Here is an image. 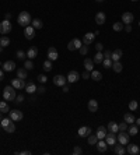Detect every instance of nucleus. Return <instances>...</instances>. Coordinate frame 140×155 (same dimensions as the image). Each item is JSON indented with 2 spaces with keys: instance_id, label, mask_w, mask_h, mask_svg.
I'll use <instances>...</instances> for the list:
<instances>
[{
  "instance_id": "nucleus-1",
  "label": "nucleus",
  "mask_w": 140,
  "mask_h": 155,
  "mask_svg": "<svg viewBox=\"0 0 140 155\" xmlns=\"http://www.w3.org/2000/svg\"><path fill=\"white\" fill-rule=\"evenodd\" d=\"M31 14L28 13V11H21V13L18 14V17H17V22H18L21 27H28V25H31Z\"/></svg>"
},
{
  "instance_id": "nucleus-2",
  "label": "nucleus",
  "mask_w": 140,
  "mask_h": 155,
  "mask_svg": "<svg viewBox=\"0 0 140 155\" xmlns=\"http://www.w3.org/2000/svg\"><path fill=\"white\" fill-rule=\"evenodd\" d=\"M16 97H17V94H16V88H14L13 85H7L4 91H3V98H4V101H16Z\"/></svg>"
},
{
  "instance_id": "nucleus-3",
  "label": "nucleus",
  "mask_w": 140,
  "mask_h": 155,
  "mask_svg": "<svg viewBox=\"0 0 140 155\" xmlns=\"http://www.w3.org/2000/svg\"><path fill=\"white\" fill-rule=\"evenodd\" d=\"M11 29H13V27H11L10 20H4V21H1V22H0V34H1V35H4V34H10V32H11Z\"/></svg>"
},
{
  "instance_id": "nucleus-4",
  "label": "nucleus",
  "mask_w": 140,
  "mask_h": 155,
  "mask_svg": "<svg viewBox=\"0 0 140 155\" xmlns=\"http://www.w3.org/2000/svg\"><path fill=\"white\" fill-rule=\"evenodd\" d=\"M129 138H130V136H129V133L126 134V131H119V134L116 136L118 142H119V144H122V145H126V144H129Z\"/></svg>"
},
{
  "instance_id": "nucleus-5",
  "label": "nucleus",
  "mask_w": 140,
  "mask_h": 155,
  "mask_svg": "<svg viewBox=\"0 0 140 155\" xmlns=\"http://www.w3.org/2000/svg\"><path fill=\"white\" fill-rule=\"evenodd\" d=\"M67 83H70V84H73V83H77L78 80H80V73L76 70H71L69 71V74H67Z\"/></svg>"
},
{
  "instance_id": "nucleus-6",
  "label": "nucleus",
  "mask_w": 140,
  "mask_h": 155,
  "mask_svg": "<svg viewBox=\"0 0 140 155\" xmlns=\"http://www.w3.org/2000/svg\"><path fill=\"white\" fill-rule=\"evenodd\" d=\"M8 113H10V119H11L13 122H20V120H23V117H24L23 112H21V110H18V109L10 110Z\"/></svg>"
},
{
  "instance_id": "nucleus-7",
  "label": "nucleus",
  "mask_w": 140,
  "mask_h": 155,
  "mask_svg": "<svg viewBox=\"0 0 140 155\" xmlns=\"http://www.w3.org/2000/svg\"><path fill=\"white\" fill-rule=\"evenodd\" d=\"M66 83H67V78L62 76V74H57V76L53 77V84L56 87H63V85H66Z\"/></svg>"
},
{
  "instance_id": "nucleus-8",
  "label": "nucleus",
  "mask_w": 140,
  "mask_h": 155,
  "mask_svg": "<svg viewBox=\"0 0 140 155\" xmlns=\"http://www.w3.org/2000/svg\"><path fill=\"white\" fill-rule=\"evenodd\" d=\"M126 152L130 155L140 154V147L137 144H126Z\"/></svg>"
},
{
  "instance_id": "nucleus-9",
  "label": "nucleus",
  "mask_w": 140,
  "mask_h": 155,
  "mask_svg": "<svg viewBox=\"0 0 140 155\" xmlns=\"http://www.w3.org/2000/svg\"><path fill=\"white\" fill-rule=\"evenodd\" d=\"M11 85H13L16 90H23L25 88V80H21V78H13L11 80Z\"/></svg>"
},
{
  "instance_id": "nucleus-10",
  "label": "nucleus",
  "mask_w": 140,
  "mask_h": 155,
  "mask_svg": "<svg viewBox=\"0 0 140 155\" xmlns=\"http://www.w3.org/2000/svg\"><path fill=\"white\" fill-rule=\"evenodd\" d=\"M24 36H25V39H28V41L34 39V36H35V28L32 25L25 27V28H24Z\"/></svg>"
},
{
  "instance_id": "nucleus-11",
  "label": "nucleus",
  "mask_w": 140,
  "mask_h": 155,
  "mask_svg": "<svg viewBox=\"0 0 140 155\" xmlns=\"http://www.w3.org/2000/svg\"><path fill=\"white\" fill-rule=\"evenodd\" d=\"M104 140H105V141H107V144H108V145H111V147H114L115 144L118 142L115 133H111V131H108V133H107V136H105V138H104Z\"/></svg>"
},
{
  "instance_id": "nucleus-12",
  "label": "nucleus",
  "mask_w": 140,
  "mask_h": 155,
  "mask_svg": "<svg viewBox=\"0 0 140 155\" xmlns=\"http://www.w3.org/2000/svg\"><path fill=\"white\" fill-rule=\"evenodd\" d=\"M57 58H59V53H57L56 48H55V46L48 48V59H49L51 62H55V60H57Z\"/></svg>"
},
{
  "instance_id": "nucleus-13",
  "label": "nucleus",
  "mask_w": 140,
  "mask_h": 155,
  "mask_svg": "<svg viewBox=\"0 0 140 155\" xmlns=\"http://www.w3.org/2000/svg\"><path fill=\"white\" fill-rule=\"evenodd\" d=\"M94 39H95V34L87 32V34H84V36H83V39H81V42H83V45H91Z\"/></svg>"
},
{
  "instance_id": "nucleus-14",
  "label": "nucleus",
  "mask_w": 140,
  "mask_h": 155,
  "mask_svg": "<svg viewBox=\"0 0 140 155\" xmlns=\"http://www.w3.org/2000/svg\"><path fill=\"white\" fill-rule=\"evenodd\" d=\"M134 20V15L130 11H126V13L122 14V22L123 24H132Z\"/></svg>"
},
{
  "instance_id": "nucleus-15",
  "label": "nucleus",
  "mask_w": 140,
  "mask_h": 155,
  "mask_svg": "<svg viewBox=\"0 0 140 155\" xmlns=\"http://www.w3.org/2000/svg\"><path fill=\"white\" fill-rule=\"evenodd\" d=\"M107 133H108V129H107V127H104V126H98L95 136L98 137V140H104L105 136H107Z\"/></svg>"
},
{
  "instance_id": "nucleus-16",
  "label": "nucleus",
  "mask_w": 140,
  "mask_h": 155,
  "mask_svg": "<svg viewBox=\"0 0 140 155\" xmlns=\"http://www.w3.org/2000/svg\"><path fill=\"white\" fill-rule=\"evenodd\" d=\"M37 56H38V49H37V46H30L28 50H27V58L34 60Z\"/></svg>"
},
{
  "instance_id": "nucleus-17",
  "label": "nucleus",
  "mask_w": 140,
  "mask_h": 155,
  "mask_svg": "<svg viewBox=\"0 0 140 155\" xmlns=\"http://www.w3.org/2000/svg\"><path fill=\"white\" fill-rule=\"evenodd\" d=\"M91 134V127L90 126H81L78 129V136L80 137H88Z\"/></svg>"
},
{
  "instance_id": "nucleus-18",
  "label": "nucleus",
  "mask_w": 140,
  "mask_h": 155,
  "mask_svg": "<svg viewBox=\"0 0 140 155\" xmlns=\"http://www.w3.org/2000/svg\"><path fill=\"white\" fill-rule=\"evenodd\" d=\"M94 65H95V63H94V60H93V59H90V58L84 59V69H86L87 71L91 73V71L94 70Z\"/></svg>"
},
{
  "instance_id": "nucleus-19",
  "label": "nucleus",
  "mask_w": 140,
  "mask_h": 155,
  "mask_svg": "<svg viewBox=\"0 0 140 155\" xmlns=\"http://www.w3.org/2000/svg\"><path fill=\"white\" fill-rule=\"evenodd\" d=\"M16 69V63H14L13 60H7L3 63V70L7 71V73H10V71H13Z\"/></svg>"
},
{
  "instance_id": "nucleus-20",
  "label": "nucleus",
  "mask_w": 140,
  "mask_h": 155,
  "mask_svg": "<svg viewBox=\"0 0 140 155\" xmlns=\"http://www.w3.org/2000/svg\"><path fill=\"white\" fill-rule=\"evenodd\" d=\"M112 148H114V152L116 155H125L126 154V148H125V145H122V144H115Z\"/></svg>"
},
{
  "instance_id": "nucleus-21",
  "label": "nucleus",
  "mask_w": 140,
  "mask_h": 155,
  "mask_svg": "<svg viewBox=\"0 0 140 155\" xmlns=\"http://www.w3.org/2000/svg\"><path fill=\"white\" fill-rule=\"evenodd\" d=\"M87 108H88V112H91V113H95L97 110H98V102H97L95 99H90Z\"/></svg>"
},
{
  "instance_id": "nucleus-22",
  "label": "nucleus",
  "mask_w": 140,
  "mask_h": 155,
  "mask_svg": "<svg viewBox=\"0 0 140 155\" xmlns=\"http://www.w3.org/2000/svg\"><path fill=\"white\" fill-rule=\"evenodd\" d=\"M105 20H107V15H105L104 11H98V13L95 14V22L98 25H102V24L105 22Z\"/></svg>"
},
{
  "instance_id": "nucleus-23",
  "label": "nucleus",
  "mask_w": 140,
  "mask_h": 155,
  "mask_svg": "<svg viewBox=\"0 0 140 155\" xmlns=\"http://www.w3.org/2000/svg\"><path fill=\"white\" fill-rule=\"evenodd\" d=\"M97 149H98L100 152H105V151L108 149L107 141H105V140H98V142H97Z\"/></svg>"
},
{
  "instance_id": "nucleus-24",
  "label": "nucleus",
  "mask_w": 140,
  "mask_h": 155,
  "mask_svg": "<svg viewBox=\"0 0 140 155\" xmlns=\"http://www.w3.org/2000/svg\"><path fill=\"white\" fill-rule=\"evenodd\" d=\"M25 92L27 94H35V92H37V85L34 84V83H32V81H30V83H27L25 84Z\"/></svg>"
},
{
  "instance_id": "nucleus-25",
  "label": "nucleus",
  "mask_w": 140,
  "mask_h": 155,
  "mask_svg": "<svg viewBox=\"0 0 140 155\" xmlns=\"http://www.w3.org/2000/svg\"><path fill=\"white\" fill-rule=\"evenodd\" d=\"M107 129H108V131H111V133H115V134H116V133H119V124H118L116 122H109Z\"/></svg>"
},
{
  "instance_id": "nucleus-26",
  "label": "nucleus",
  "mask_w": 140,
  "mask_h": 155,
  "mask_svg": "<svg viewBox=\"0 0 140 155\" xmlns=\"http://www.w3.org/2000/svg\"><path fill=\"white\" fill-rule=\"evenodd\" d=\"M127 133H129V136H137L139 134V126L137 124H130L129 127H127Z\"/></svg>"
},
{
  "instance_id": "nucleus-27",
  "label": "nucleus",
  "mask_w": 140,
  "mask_h": 155,
  "mask_svg": "<svg viewBox=\"0 0 140 155\" xmlns=\"http://www.w3.org/2000/svg\"><path fill=\"white\" fill-rule=\"evenodd\" d=\"M122 50L121 49H116V50H114L112 53H111V59H112V62H119L122 58Z\"/></svg>"
},
{
  "instance_id": "nucleus-28",
  "label": "nucleus",
  "mask_w": 140,
  "mask_h": 155,
  "mask_svg": "<svg viewBox=\"0 0 140 155\" xmlns=\"http://www.w3.org/2000/svg\"><path fill=\"white\" fill-rule=\"evenodd\" d=\"M90 78H93L94 81H101V80H102V74H101V71H98V70H93L91 73H90Z\"/></svg>"
},
{
  "instance_id": "nucleus-29",
  "label": "nucleus",
  "mask_w": 140,
  "mask_h": 155,
  "mask_svg": "<svg viewBox=\"0 0 140 155\" xmlns=\"http://www.w3.org/2000/svg\"><path fill=\"white\" fill-rule=\"evenodd\" d=\"M123 120L127 123V124H133L134 122H136V117H134L133 113H125V116H123Z\"/></svg>"
},
{
  "instance_id": "nucleus-30",
  "label": "nucleus",
  "mask_w": 140,
  "mask_h": 155,
  "mask_svg": "<svg viewBox=\"0 0 140 155\" xmlns=\"http://www.w3.org/2000/svg\"><path fill=\"white\" fill-rule=\"evenodd\" d=\"M31 25L35 28V29H41L42 27H44V22H42V20H39V18H34L31 21Z\"/></svg>"
},
{
  "instance_id": "nucleus-31",
  "label": "nucleus",
  "mask_w": 140,
  "mask_h": 155,
  "mask_svg": "<svg viewBox=\"0 0 140 155\" xmlns=\"http://www.w3.org/2000/svg\"><path fill=\"white\" fill-rule=\"evenodd\" d=\"M10 43H11L10 38L6 36V35H1V38H0V46H1V48H6V46H8Z\"/></svg>"
},
{
  "instance_id": "nucleus-32",
  "label": "nucleus",
  "mask_w": 140,
  "mask_h": 155,
  "mask_svg": "<svg viewBox=\"0 0 140 155\" xmlns=\"http://www.w3.org/2000/svg\"><path fill=\"white\" fill-rule=\"evenodd\" d=\"M93 60H94V63H95V65H101L102 60H104V53H102V52H97Z\"/></svg>"
},
{
  "instance_id": "nucleus-33",
  "label": "nucleus",
  "mask_w": 140,
  "mask_h": 155,
  "mask_svg": "<svg viewBox=\"0 0 140 155\" xmlns=\"http://www.w3.org/2000/svg\"><path fill=\"white\" fill-rule=\"evenodd\" d=\"M0 112H1V113H8V112H10L8 103L4 102V101H0Z\"/></svg>"
},
{
  "instance_id": "nucleus-34",
  "label": "nucleus",
  "mask_w": 140,
  "mask_h": 155,
  "mask_svg": "<svg viewBox=\"0 0 140 155\" xmlns=\"http://www.w3.org/2000/svg\"><path fill=\"white\" fill-rule=\"evenodd\" d=\"M123 22L122 21H118V22H114V25H112V29H114L115 32H121V31H123Z\"/></svg>"
},
{
  "instance_id": "nucleus-35",
  "label": "nucleus",
  "mask_w": 140,
  "mask_h": 155,
  "mask_svg": "<svg viewBox=\"0 0 140 155\" xmlns=\"http://www.w3.org/2000/svg\"><path fill=\"white\" fill-rule=\"evenodd\" d=\"M111 69H114L115 73H121L122 69H123V66H122L121 62H114V63H112V67H111Z\"/></svg>"
},
{
  "instance_id": "nucleus-36",
  "label": "nucleus",
  "mask_w": 140,
  "mask_h": 155,
  "mask_svg": "<svg viewBox=\"0 0 140 155\" xmlns=\"http://www.w3.org/2000/svg\"><path fill=\"white\" fill-rule=\"evenodd\" d=\"M87 141H88L90 145H97V142H98V137H97L95 134H90V136L87 137Z\"/></svg>"
},
{
  "instance_id": "nucleus-37",
  "label": "nucleus",
  "mask_w": 140,
  "mask_h": 155,
  "mask_svg": "<svg viewBox=\"0 0 140 155\" xmlns=\"http://www.w3.org/2000/svg\"><path fill=\"white\" fill-rule=\"evenodd\" d=\"M3 130H4L6 133H8V134H11V133H14V131H16V124H14L13 122L8 123V124H7V126Z\"/></svg>"
},
{
  "instance_id": "nucleus-38",
  "label": "nucleus",
  "mask_w": 140,
  "mask_h": 155,
  "mask_svg": "<svg viewBox=\"0 0 140 155\" xmlns=\"http://www.w3.org/2000/svg\"><path fill=\"white\" fill-rule=\"evenodd\" d=\"M27 71L25 69H17V77L21 78V80H25L27 78Z\"/></svg>"
},
{
  "instance_id": "nucleus-39",
  "label": "nucleus",
  "mask_w": 140,
  "mask_h": 155,
  "mask_svg": "<svg viewBox=\"0 0 140 155\" xmlns=\"http://www.w3.org/2000/svg\"><path fill=\"white\" fill-rule=\"evenodd\" d=\"M112 63H114V62H112V59H111V58H109V59H104V60H102L104 69H111V67H112Z\"/></svg>"
},
{
  "instance_id": "nucleus-40",
  "label": "nucleus",
  "mask_w": 140,
  "mask_h": 155,
  "mask_svg": "<svg viewBox=\"0 0 140 155\" xmlns=\"http://www.w3.org/2000/svg\"><path fill=\"white\" fill-rule=\"evenodd\" d=\"M24 69H25V70H32V69H34V63H32L31 59L24 60Z\"/></svg>"
},
{
  "instance_id": "nucleus-41",
  "label": "nucleus",
  "mask_w": 140,
  "mask_h": 155,
  "mask_svg": "<svg viewBox=\"0 0 140 155\" xmlns=\"http://www.w3.org/2000/svg\"><path fill=\"white\" fill-rule=\"evenodd\" d=\"M44 70L45 71H51L52 70V62L49 60V59L44 62Z\"/></svg>"
},
{
  "instance_id": "nucleus-42",
  "label": "nucleus",
  "mask_w": 140,
  "mask_h": 155,
  "mask_svg": "<svg viewBox=\"0 0 140 155\" xmlns=\"http://www.w3.org/2000/svg\"><path fill=\"white\" fill-rule=\"evenodd\" d=\"M16 56H17V59H18V60H25L27 53H25L24 50H17V53H16Z\"/></svg>"
},
{
  "instance_id": "nucleus-43",
  "label": "nucleus",
  "mask_w": 140,
  "mask_h": 155,
  "mask_svg": "<svg viewBox=\"0 0 140 155\" xmlns=\"http://www.w3.org/2000/svg\"><path fill=\"white\" fill-rule=\"evenodd\" d=\"M137 106H139L137 101H130V102H129V109L132 110V112H134V110L137 109Z\"/></svg>"
},
{
  "instance_id": "nucleus-44",
  "label": "nucleus",
  "mask_w": 140,
  "mask_h": 155,
  "mask_svg": "<svg viewBox=\"0 0 140 155\" xmlns=\"http://www.w3.org/2000/svg\"><path fill=\"white\" fill-rule=\"evenodd\" d=\"M78 50H80V53H81L83 56H86V55L88 53V45H81V48H80Z\"/></svg>"
},
{
  "instance_id": "nucleus-45",
  "label": "nucleus",
  "mask_w": 140,
  "mask_h": 155,
  "mask_svg": "<svg viewBox=\"0 0 140 155\" xmlns=\"http://www.w3.org/2000/svg\"><path fill=\"white\" fill-rule=\"evenodd\" d=\"M11 122H13V120H11L10 117H6V119H1V122H0V124H1V127L4 129V127H6L7 124H8V123H11Z\"/></svg>"
},
{
  "instance_id": "nucleus-46",
  "label": "nucleus",
  "mask_w": 140,
  "mask_h": 155,
  "mask_svg": "<svg viewBox=\"0 0 140 155\" xmlns=\"http://www.w3.org/2000/svg\"><path fill=\"white\" fill-rule=\"evenodd\" d=\"M127 127H129V124H127L126 122L123 123H119V131H126Z\"/></svg>"
},
{
  "instance_id": "nucleus-47",
  "label": "nucleus",
  "mask_w": 140,
  "mask_h": 155,
  "mask_svg": "<svg viewBox=\"0 0 140 155\" xmlns=\"http://www.w3.org/2000/svg\"><path fill=\"white\" fill-rule=\"evenodd\" d=\"M81 152H83V148L78 147V145H76V147L73 148V155H80Z\"/></svg>"
},
{
  "instance_id": "nucleus-48",
  "label": "nucleus",
  "mask_w": 140,
  "mask_h": 155,
  "mask_svg": "<svg viewBox=\"0 0 140 155\" xmlns=\"http://www.w3.org/2000/svg\"><path fill=\"white\" fill-rule=\"evenodd\" d=\"M37 80H38V81H39V83H41V84H45L48 78H46V76H45V74H39V76H38V78H37Z\"/></svg>"
},
{
  "instance_id": "nucleus-49",
  "label": "nucleus",
  "mask_w": 140,
  "mask_h": 155,
  "mask_svg": "<svg viewBox=\"0 0 140 155\" xmlns=\"http://www.w3.org/2000/svg\"><path fill=\"white\" fill-rule=\"evenodd\" d=\"M37 92L42 95V94H45V92H46V88H45L44 85H39V87H37Z\"/></svg>"
},
{
  "instance_id": "nucleus-50",
  "label": "nucleus",
  "mask_w": 140,
  "mask_h": 155,
  "mask_svg": "<svg viewBox=\"0 0 140 155\" xmlns=\"http://www.w3.org/2000/svg\"><path fill=\"white\" fill-rule=\"evenodd\" d=\"M81 77L84 78V80H88L90 78V71H87V70H84L83 73H81Z\"/></svg>"
},
{
  "instance_id": "nucleus-51",
  "label": "nucleus",
  "mask_w": 140,
  "mask_h": 155,
  "mask_svg": "<svg viewBox=\"0 0 140 155\" xmlns=\"http://www.w3.org/2000/svg\"><path fill=\"white\" fill-rule=\"evenodd\" d=\"M23 101H24V95H17L16 97V102L17 103H21Z\"/></svg>"
},
{
  "instance_id": "nucleus-52",
  "label": "nucleus",
  "mask_w": 140,
  "mask_h": 155,
  "mask_svg": "<svg viewBox=\"0 0 140 155\" xmlns=\"http://www.w3.org/2000/svg\"><path fill=\"white\" fill-rule=\"evenodd\" d=\"M102 48H104V45H102V43H100V42H98V43L95 45L97 52H102Z\"/></svg>"
},
{
  "instance_id": "nucleus-53",
  "label": "nucleus",
  "mask_w": 140,
  "mask_h": 155,
  "mask_svg": "<svg viewBox=\"0 0 140 155\" xmlns=\"http://www.w3.org/2000/svg\"><path fill=\"white\" fill-rule=\"evenodd\" d=\"M111 53H112L111 50H105L104 52V59H109L111 58Z\"/></svg>"
},
{
  "instance_id": "nucleus-54",
  "label": "nucleus",
  "mask_w": 140,
  "mask_h": 155,
  "mask_svg": "<svg viewBox=\"0 0 140 155\" xmlns=\"http://www.w3.org/2000/svg\"><path fill=\"white\" fill-rule=\"evenodd\" d=\"M123 29H126V32H132V25H130V24H126V28H123Z\"/></svg>"
},
{
  "instance_id": "nucleus-55",
  "label": "nucleus",
  "mask_w": 140,
  "mask_h": 155,
  "mask_svg": "<svg viewBox=\"0 0 140 155\" xmlns=\"http://www.w3.org/2000/svg\"><path fill=\"white\" fill-rule=\"evenodd\" d=\"M3 80H4V70L0 69V81H3Z\"/></svg>"
},
{
  "instance_id": "nucleus-56",
  "label": "nucleus",
  "mask_w": 140,
  "mask_h": 155,
  "mask_svg": "<svg viewBox=\"0 0 140 155\" xmlns=\"http://www.w3.org/2000/svg\"><path fill=\"white\" fill-rule=\"evenodd\" d=\"M21 155H31V151H21Z\"/></svg>"
},
{
  "instance_id": "nucleus-57",
  "label": "nucleus",
  "mask_w": 140,
  "mask_h": 155,
  "mask_svg": "<svg viewBox=\"0 0 140 155\" xmlns=\"http://www.w3.org/2000/svg\"><path fill=\"white\" fill-rule=\"evenodd\" d=\"M62 88H63V92H69V87L67 85H63Z\"/></svg>"
},
{
  "instance_id": "nucleus-58",
  "label": "nucleus",
  "mask_w": 140,
  "mask_h": 155,
  "mask_svg": "<svg viewBox=\"0 0 140 155\" xmlns=\"http://www.w3.org/2000/svg\"><path fill=\"white\" fill-rule=\"evenodd\" d=\"M10 18H11V14L7 13V14H6V20H10Z\"/></svg>"
},
{
  "instance_id": "nucleus-59",
  "label": "nucleus",
  "mask_w": 140,
  "mask_h": 155,
  "mask_svg": "<svg viewBox=\"0 0 140 155\" xmlns=\"http://www.w3.org/2000/svg\"><path fill=\"white\" fill-rule=\"evenodd\" d=\"M134 123H136L137 126H140V119H137V120H136V122H134Z\"/></svg>"
},
{
  "instance_id": "nucleus-60",
  "label": "nucleus",
  "mask_w": 140,
  "mask_h": 155,
  "mask_svg": "<svg viewBox=\"0 0 140 155\" xmlns=\"http://www.w3.org/2000/svg\"><path fill=\"white\" fill-rule=\"evenodd\" d=\"M1 119H3V117H1V112H0V122H1Z\"/></svg>"
},
{
  "instance_id": "nucleus-61",
  "label": "nucleus",
  "mask_w": 140,
  "mask_h": 155,
  "mask_svg": "<svg viewBox=\"0 0 140 155\" xmlns=\"http://www.w3.org/2000/svg\"><path fill=\"white\" fill-rule=\"evenodd\" d=\"M97 1H98V3H102V1H104V0H97Z\"/></svg>"
},
{
  "instance_id": "nucleus-62",
  "label": "nucleus",
  "mask_w": 140,
  "mask_h": 155,
  "mask_svg": "<svg viewBox=\"0 0 140 155\" xmlns=\"http://www.w3.org/2000/svg\"><path fill=\"white\" fill-rule=\"evenodd\" d=\"M1 49H3V48H1V46H0V53H1Z\"/></svg>"
},
{
  "instance_id": "nucleus-63",
  "label": "nucleus",
  "mask_w": 140,
  "mask_h": 155,
  "mask_svg": "<svg viewBox=\"0 0 140 155\" xmlns=\"http://www.w3.org/2000/svg\"><path fill=\"white\" fill-rule=\"evenodd\" d=\"M132 1H139V0H132Z\"/></svg>"
}]
</instances>
